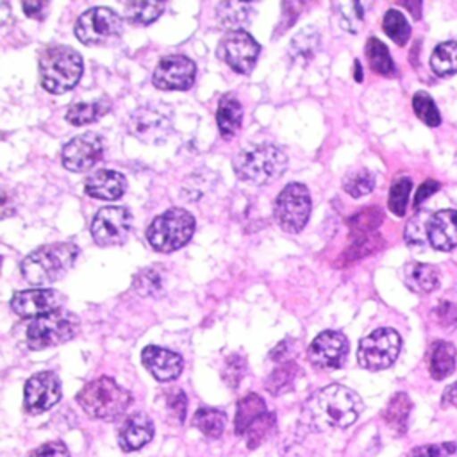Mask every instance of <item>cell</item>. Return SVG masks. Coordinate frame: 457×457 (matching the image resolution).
I'll use <instances>...</instances> for the list:
<instances>
[{
	"label": "cell",
	"mask_w": 457,
	"mask_h": 457,
	"mask_svg": "<svg viewBox=\"0 0 457 457\" xmlns=\"http://www.w3.org/2000/svg\"><path fill=\"white\" fill-rule=\"evenodd\" d=\"M364 405L361 396L341 384H330L316 391L305 403V411L312 425L320 430L350 427Z\"/></svg>",
	"instance_id": "1"
},
{
	"label": "cell",
	"mask_w": 457,
	"mask_h": 457,
	"mask_svg": "<svg viewBox=\"0 0 457 457\" xmlns=\"http://www.w3.org/2000/svg\"><path fill=\"white\" fill-rule=\"evenodd\" d=\"M79 257V246L70 241L48 243L21 261V275L32 286H46L62 278Z\"/></svg>",
	"instance_id": "2"
},
{
	"label": "cell",
	"mask_w": 457,
	"mask_h": 457,
	"mask_svg": "<svg viewBox=\"0 0 457 457\" xmlns=\"http://www.w3.org/2000/svg\"><path fill=\"white\" fill-rule=\"evenodd\" d=\"M287 166L286 152L273 143H250L234 157V171L241 180L268 184L277 180Z\"/></svg>",
	"instance_id": "3"
},
{
	"label": "cell",
	"mask_w": 457,
	"mask_h": 457,
	"mask_svg": "<svg viewBox=\"0 0 457 457\" xmlns=\"http://www.w3.org/2000/svg\"><path fill=\"white\" fill-rule=\"evenodd\" d=\"M77 402L89 418L114 421L129 409L132 395L112 378L100 377L77 393Z\"/></svg>",
	"instance_id": "4"
},
{
	"label": "cell",
	"mask_w": 457,
	"mask_h": 457,
	"mask_svg": "<svg viewBox=\"0 0 457 457\" xmlns=\"http://www.w3.org/2000/svg\"><path fill=\"white\" fill-rule=\"evenodd\" d=\"M41 86L52 95H62L82 77V57L66 45H52L39 57Z\"/></svg>",
	"instance_id": "5"
},
{
	"label": "cell",
	"mask_w": 457,
	"mask_h": 457,
	"mask_svg": "<svg viewBox=\"0 0 457 457\" xmlns=\"http://www.w3.org/2000/svg\"><path fill=\"white\" fill-rule=\"evenodd\" d=\"M195 232V218L189 211L171 207L154 218L146 228V241L157 252H175L189 243Z\"/></svg>",
	"instance_id": "6"
},
{
	"label": "cell",
	"mask_w": 457,
	"mask_h": 457,
	"mask_svg": "<svg viewBox=\"0 0 457 457\" xmlns=\"http://www.w3.org/2000/svg\"><path fill=\"white\" fill-rule=\"evenodd\" d=\"M79 332V318L64 309L32 320L25 330V341L30 350H45L62 345Z\"/></svg>",
	"instance_id": "7"
},
{
	"label": "cell",
	"mask_w": 457,
	"mask_h": 457,
	"mask_svg": "<svg viewBox=\"0 0 457 457\" xmlns=\"http://www.w3.org/2000/svg\"><path fill=\"white\" fill-rule=\"evenodd\" d=\"M402 348V339L395 328L382 327L361 339L357 348V362L361 368L378 371L389 368Z\"/></svg>",
	"instance_id": "8"
},
{
	"label": "cell",
	"mask_w": 457,
	"mask_h": 457,
	"mask_svg": "<svg viewBox=\"0 0 457 457\" xmlns=\"http://www.w3.org/2000/svg\"><path fill=\"white\" fill-rule=\"evenodd\" d=\"M275 220L282 230L289 234L300 232L311 214L309 189L300 182L287 184L275 200Z\"/></svg>",
	"instance_id": "9"
},
{
	"label": "cell",
	"mask_w": 457,
	"mask_h": 457,
	"mask_svg": "<svg viewBox=\"0 0 457 457\" xmlns=\"http://www.w3.org/2000/svg\"><path fill=\"white\" fill-rule=\"evenodd\" d=\"M121 34V18L109 7H91L75 23V36L84 45H105Z\"/></svg>",
	"instance_id": "10"
},
{
	"label": "cell",
	"mask_w": 457,
	"mask_h": 457,
	"mask_svg": "<svg viewBox=\"0 0 457 457\" xmlns=\"http://www.w3.org/2000/svg\"><path fill=\"white\" fill-rule=\"evenodd\" d=\"M132 230V214L125 207H102L91 221V236L100 246L123 245Z\"/></svg>",
	"instance_id": "11"
},
{
	"label": "cell",
	"mask_w": 457,
	"mask_h": 457,
	"mask_svg": "<svg viewBox=\"0 0 457 457\" xmlns=\"http://www.w3.org/2000/svg\"><path fill=\"white\" fill-rule=\"evenodd\" d=\"M261 46L246 30L227 32L218 46V55L237 73L248 75L257 64Z\"/></svg>",
	"instance_id": "12"
},
{
	"label": "cell",
	"mask_w": 457,
	"mask_h": 457,
	"mask_svg": "<svg viewBox=\"0 0 457 457\" xmlns=\"http://www.w3.org/2000/svg\"><path fill=\"white\" fill-rule=\"evenodd\" d=\"M104 155V139L96 132H84L71 137L61 150L62 166L80 173L91 170Z\"/></svg>",
	"instance_id": "13"
},
{
	"label": "cell",
	"mask_w": 457,
	"mask_h": 457,
	"mask_svg": "<svg viewBox=\"0 0 457 457\" xmlns=\"http://www.w3.org/2000/svg\"><path fill=\"white\" fill-rule=\"evenodd\" d=\"M171 112L159 105H143L129 118V130L145 143L157 145L171 132Z\"/></svg>",
	"instance_id": "14"
},
{
	"label": "cell",
	"mask_w": 457,
	"mask_h": 457,
	"mask_svg": "<svg viewBox=\"0 0 457 457\" xmlns=\"http://www.w3.org/2000/svg\"><path fill=\"white\" fill-rule=\"evenodd\" d=\"M196 77L195 62L186 55H164L152 75V82L157 89L184 91L189 89Z\"/></svg>",
	"instance_id": "15"
},
{
	"label": "cell",
	"mask_w": 457,
	"mask_h": 457,
	"mask_svg": "<svg viewBox=\"0 0 457 457\" xmlns=\"http://www.w3.org/2000/svg\"><path fill=\"white\" fill-rule=\"evenodd\" d=\"M61 400V380L54 371L32 375L23 387V409L29 414H41Z\"/></svg>",
	"instance_id": "16"
},
{
	"label": "cell",
	"mask_w": 457,
	"mask_h": 457,
	"mask_svg": "<svg viewBox=\"0 0 457 457\" xmlns=\"http://www.w3.org/2000/svg\"><path fill=\"white\" fill-rule=\"evenodd\" d=\"M348 355V339L343 332L323 330L309 345L307 357L314 368L336 370L341 368Z\"/></svg>",
	"instance_id": "17"
},
{
	"label": "cell",
	"mask_w": 457,
	"mask_h": 457,
	"mask_svg": "<svg viewBox=\"0 0 457 457\" xmlns=\"http://www.w3.org/2000/svg\"><path fill=\"white\" fill-rule=\"evenodd\" d=\"M11 309L20 318H39L61 309V295L54 289L36 287L16 291L11 296Z\"/></svg>",
	"instance_id": "18"
},
{
	"label": "cell",
	"mask_w": 457,
	"mask_h": 457,
	"mask_svg": "<svg viewBox=\"0 0 457 457\" xmlns=\"http://www.w3.org/2000/svg\"><path fill=\"white\" fill-rule=\"evenodd\" d=\"M141 362L150 375L161 382L175 380L184 368V361L177 352L148 345L141 352Z\"/></svg>",
	"instance_id": "19"
},
{
	"label": "cell",
	"mask_w": 457,
	"mask_h": 457,
	"mask_svg": "<svg viewBox=\"0 0 457 457\" xmlns=\"http://www.w3.org/2000/svg\"><path fill=\"white\" fill-rule=\"evenodd\" d=\"M154 437V421L146 412L136 411L129 414L120 427L118 443L123 452H136Z\"/></svg>",
	"instance_id": "20"
},
{
	"label": "cell",
	"mask_w": 457,
	"mask_h": 457,
	"mask_svg": "<svg viewBox=\"0 0 457 457\" xmlns=\"http://www.w3.org/2000/svg\"><path fill=\"white\" fill-rule=\"evenodd\" d=\"M428 243L441 252H450L457 246V211L445 209L430 216L427 225Z\"/></svg>",
	"instance_id": "21"
},
{
	"label": "cell",
	"mask_w": 457,
	"mask_h": 457,
	"mask_svg": "<svg viewBox=\"0 0 457 457\" xmlns=\"http://www.w3.org/2000/svg\"><path fill=\"white\" fill-rule=\"evenodd\" d=\"M125 189H127L125 177L114 170L93 171L84 182L86 195L98 200H118L125 193Z\"/></svg>",
	"instance_id": "22"
},
{
	"label": "cell",
	"mask_w": 457,
	"mask_h": 457,
	"mask_svg": "<svg viewBox=\"0 0 457 457\" xmlns=\"http://www.w3.org/2000/svg\"><path fill=\"white\" fill-rule=\"evenodd\" d=\"M243 121V105L234 95H223L218 111H216V123L218 130L223 139H232Z\"/></svg>",
	"instance_id": "23"
},
{
	"label": "cell",
	"mask_w": 457,
	"mask_h": 457,
	"mask_svg": "<svg viewBox=\"0 0 457 457\" xmlns=\"http://www.w3.org/2000/svg\"><path fill=\"white\" fill-rule=\"evenodd\" d=\"M403 282L414 293H430L439 287V273L432 264L409 262L403 268Z\"/></svg>",
	"instance_id": "24"
},
{
	"label": "cell",
	"mask_w": 457,
	"mask_h": 457,
	"mask_svg": "<svg viewBox=\"0 0 457 457\" xmlns=\"http://www.w3.org/2000/svg\"><path fill=\"white\" fill-rule=\"evenodd\" d=\"M455 370V346L448 341H434L428 350V371L436 380H443Z\"/></svg>",
	"instance_id": "25"
},
{
	"label": "cell",
	"mask_w": 457,
	"mask_h": 457,
	"mask_svg": "<svg viewBox=\"0 0 457 457\" xmlns=\"http://www.w3.org/2000/svg\"><path fill=\"white\" fill-rule=\"evenodd\" d=\"M268 409H266V403L264 400L255 395V393H250L246 396H243L239 402H237V409H236V418H234V428H236V434L237 436H245V432L248 430V427L257 421L262 414H266Z\"/></svg>",
	"instance_id": "26"
},
{
	"label": "cell",
	"mask_w": 457,
	"mask_h": 457,
	"mask_svg": "<svg viewBox=\"0 0 457 457\" xmlns=\"http://www.w3.org/2000/svg\"><path fill=\"white\" fill-rule=\"evenodd\" d=\"M216 16L223 29L245 30L252 18V5L246 2H220L216 5Z\"/></svg>",
	"instance_id": "27"
},
{
	"label": "cell",
	"mask_w": 457,
	"mask_h": 457,
	"mask_svg": "<svg viewBox=\"0 0 457 457\" xmlns=\"http://www.w3.org/2000/svg\"><path fill=\"white\" fill-rule=\"evenodd\" d=\"M320 34L314 27H305L303 30H300L289 43V57L291 61L298 62V64H305L309 62L316 52L320 50Z\"/></svg>",
	"instance_id": "28"
},
{
	"label": "cell",
	"mask_w": 457,
	"mask_h": 457,
	"mask_svg": "<svg viewBox=\"0 0 457 457\" xmlns=\"http://www.w3.org/2000/svg\"><path fill=\"white\" fill-rule=\"evenodd\" d=\"M411 409H412L411 398L405 393H396V395L391 396L389 403L386 405V409L382 412V418L391 427V430L395 434L402 436L407 430V421H409Z\"/></svg>",
	"instance_id": "29"
},
{
	"label": "cell",
	"mask_w": 457,
	"mask_h": 457,
	"mask_svg": "<svg viewBox=\"0 0 457 457\" xmlns=\"http://www.w3.org/2000/svg\"><path fill=\"white\" fill-rule=\"evenodd\" d=\"M111 111V102L107 98H96L93 102H77L68 107L66 120L71 125H87L102 118Z\"/></svg>",
	"instance_id": "30"
},
{
	"label": "cell",
	"mask_w": 457,
	"mask_h": 457,
	"mask_svg": "<svg viewBox=\"0 0 457 457\" xmlns=\"http://www.w3.org/2000/svg\"><path fill=\"white\" fill-rule=\"evenodd\" d=\"M366 57L370 62V68L384 77H393L396 73V66L391 59V54L387 46L378 37H368L366 41Z\"/></svg>",
	"instance_id": "31"
},
{
	"label": "cell",
	"mask_w": 457,
	"mask_h": 457,
	"mask_svg": "<svg viewBox=\"0 0 457 457\" xmlns=\"http://www.w3.org/2000/svg\"><path fill=\"white\" fill-rule=\"evenodd\" d=\"M430 66L437 77H450L457 73V41L439 43L430 57Z\"/></svg>",
	"instance_id": "32"
},
{
	"label": "cell",
	"mask_w": 457,
	"mask_h": 457,
	"mask_svg": "<svg viewBox=\"0 0 457 457\" xmlns=\"http://www.w3.org/2000/svg\"><path fill=\"white\" fill-rule=\"evenodd\" d=\"M382 220H384V214H382V211L378 207H366V209L355 212L348 220L352 239L375 234V228H378Z\"/></svg>",
	"instance_id": "33"
},
{
	"label": "cell",
	"mask_w": 457,
	"mask_h": 457,
	"mask_svg": "<svg viewBox=\"0 0 457 457\" xmlns=\"http://www.w3.org/2000/svg\"><path fill=\"white\" fill-rule=\"evenodd\" d=\"M225 421V412L214 407H202L193 416V425L207 437H220L223 434Z\"/></svg>",
	"instance_id": "34"
},
{
	"label": "cell",
	"mask_w": 457,
	"mask_h": 457,
	"mask_svg": "<svg viewBox=\"0 0 457 457\" xmlns=\"http://www.w3.org/2000/svg\"><path fill=\"white\" fill-rule=\"evenodd\" d=\"M382 29L398 46H403L411 36V25H409L407 18L396 9H389L384 14Z\"/></svg>",
	"instance_id": "35"
},
{
	"label": "cell",
	"mask_w": 457,
	"mask_h": 457,
	"mask_svg": "<svg viewBox=\"0 0 457 457\" xmlns=\"http://www.w3.org/2000/svg\"><path fill=\"white\" fill-rule=\"evenodd\" d=\"M162 9V2H129L125 4V16L132 23L148 25L161 16Z\"/></svg>",
	"instance_id": "36"
},
{
	"label": "cell",
	"mask_w": 457,
	"mask_h": 457,
	"mask_svg": "<svg viewBox=\"0 0 457 457\" xmlns=\"http://www.w3.org/2000/svg\"><path fill=\"white\" fill-rule=\"evenodd\" d=\"M162 286H164V273L161 271V266L145 268L134 277V289L141 296H154L162 289Z\"/></svg>",
	"instance_id": "37"
},
{
	"label": "cell",
	"mask_w": 457,
	"mask_h": 457,
	"mask_svg": "<svg viewBox=\"0 0 457 457\" xmlns=\"http://www.w3.org/2000/svg\"><path fill=\"white\" fill-rule=\"evenodd\" d=\"M296 375H298L296 364L286 362V364L278 366L275 371H271V375L266 378V389L271 395H280L284 391H289Z\"/></svg>",
	"instance_id": "38"
},
{
	"label": "cell",
	"mask_w": 457,
	"mask_h": 457,
	"mask_svg": "<svg viewBox=\"0 0 457 457\" xmlns=\"http://www.w3.org/2000/svg\"><path fill=\"white\" fill-rule=\"evenodd\" d=\"M375 187V177L371 171L368 170H357V171H350L345 180H343V189L353 196H364L368 193H371Z\"/></svg>",
	"instance_id": "39"
},
{
	"label": "cell",
	"mask_w": 457,
	"mask_h": 457,
	"mask_svg": "<svg viewBox=\"0 0 457 457\" xmlns=\"http://www.w3.org/2000/svg\"><path fill=\"white\" fill-rule=\"evenodd\" d=\"M411 187L412 182L409 177H398L389 189V200H387V207L395 216H403L405 209H407V202H409V195H411Z\"/></svg>",
	"instance_id": "40"
},
{
	"label": "cell",
	"mask_w": 457,
	"mask_h": 457,
	"mask_svg": "<svg viewBox=\"0 0 457 457\" xmlns=\"http://www.w3.org/2000/svg\"><path fill=\"white\" fill-rule=\"evenodd\" d=\"M412 109L416 116L427 123L428 127H437L441 123V114L439 109L436 107L432 96L427 91H418L412 96Z\"/></svg>",
	"instance_id": "41"
},
{
	"label": "cell",
	"mask_w": 457,
	"mask_h": 457,
	"mask_svg": "<svg viewBox=\"0 0 457 457\" xmlns=\"http://www.w3.org/2000/svg\"><path fill=\"white\" fill-rule=\"evenodd\" d=\"M334 7L345 30L359 32L364 20V5L361 2H337Z\"/></svg>",
	"instance_id": "42"
},
{
	"label": "cell",
	"mask_w": 457,
	"mask_h": 457,
	"mask_svg": "<svg viewBox=\"0 0 457 457\" xmlns=\"http://www.w3.org/2000/svg\"><path fill=\"white\" fill-rule=\"evenodd\" d=\"M275 428V414L273 412H266L262 414L257 421H253L248 430L245 432V439H246V445L248 448H255L259 446L264 439H268L271 436Z\"/></svg>",
	"instance_id": "43"
},
{
	"label": "cell",
	"mask_w": 457,
	"mask_h": 457,
	"mask_svg": "<svg viewBox=\"0 0 457 457\" xmlns=\"http://www.w3.org/2000/svg\"><path fill=\"white\" fill-rule=\"evenodd\" d=\"M382 246V237L378 234H371V236H364V237H355L350 245V248L346 250V257L350 259H361L368 253L377 252Z\"/></svg>",
	"instance_id": "44"
},
{
	"label": "cell",
	"mask_w": 457,
	"mask_h": 457,
	"mask_svg": "<svg viewBox=\"0 0 457 457\" xmlns=\"http://www.w3.org/2000/svg\"><path fill=\"white\" fill-rule=\"evenodd\" d=\"M455 448L457 446L453 441H443V443L416 446L405 457H446V455H452Z\"/></svg>",
	"instance_id": "45"
},
{
	"label": "cell",
	"mask_w": 457,
	"mask_h": 457,
	"mask_svg": "<svg viewBox=\"0 0 457 457\" xmlns=\"http://www.w3.org/2000/svg\"><path fill=\"white\" fill-rule=\"evenodd\" d=\"M430 216L428 214H416L405 227V239L411 245H423L427 239V225Z\"/></svg>",
	"instance_id": "46"
},
{
	"label": "cell",
	"mask_w": 457,
	"mask_h": 457,
	"mask_svg": "<svg viewBox=\"0 0 457 457\" xmlns=\"http://www.w3.org/2000/svg\"><path fill=\"white\" fill-rule=\"evenodd\" d=\"M245 375V357L241 355H230L225 362V370H223V377L227 380V384L230 387H237L239 380Z\"/></svg>",
	"instance_id": "47"
},
{
	"label": "cell",
	"mask_w": 457,
	"mask_h": 457,
	"mask_svg": "<svg viewBox=\"0 0 457 457\" xmlns=\"http://www.w3.org/2000/svg\"><path fill=\"white\" fill-rule=\"evenodd\" d=\"M166 407L168 411L177 418L179 423L184 421L186 411H187V396L182 389H173L166 395Z\"/></svg>",
	"instance_id": "48"
},
{
	"label": "cell",
	"mask_w": 457,
	"mask_h": 457,
	"mask_svg": "<svg viewBox=\"0 0 457 457\" xmlns=\"http://www.w3.org/2000/svg\"><path fill=\"white\" fill-rule=\"evenodd\" d=\"M27 457H70V450L62 441H48L29 452Z\"/></svg>",
	"instance_id": "49"
},
{
	"label": "cell",
	"mask_w": 457,
	"mask_h": 457,
	"mask_svg": "<svg viewBox=\"0 0 457 457\" xmlns=\"http://www.w3.org/2000/svg\"><path fill=\"white\" fill-rule=\"evenodd\" d=\"M436 316L437 321L445 327V328H457V305L448 302V300H441L439 305L436 307Z\"/></svg>",
	"instance_id": "50"
},
{
	"label": "cell",
	"mask_w": 457,
	"mask_h": 457,
	"mask_svg": "<svg viewBox=\"0 0 457 457\" xmlns=\"http://www.w3.org/2000/svg\"><path fill=\"white\" fill-rule=\"evenodd\" d=\"M439 189V182H436V180H425L420 187H418V191H416V196H414V207L418 209L432 193H436Z\"/></svg>",
	"instance_id": "51"
},
{
	"label": "cell",
	"mask_w": 457,
	"mask_h": 457,
	"mask_svg": "<svg viewBox=\"0 0 457 457\" xmlns=\"http://www.w3.org/2000/svg\"><path fill=\"white\" fill-rule=\"evenodd\" d=\"M23 12L29 18H36V20H43L45 18V9H46V2H39V0H29L21 4Z\"/></svg>",
	"instance_id": "52"
},
{
	"label": "cell",
	"mask_w": 457,
	"mask_h": 457,
	"mask_svg": "<svg viewBox=\"0 0 457 457\" xmlns=\"http://www.w3.org/2000/svg\"><path fill=\"white\" fill-rule=\"evenodd\" d=\"M443 405H455L457 407V380L445 389Z\"/></svg>",
	"instance_id": "53"
},
{
	"label": "cell",
	"mask_w": 457,
	"mask_h": 457,
	"mask_svg": "<svg viewBox=\"0 0 457 457\" xmlns=\"http://www.w3.org/2000/svg\"><path fill=\"white\" fill-rule=\"evenodd\" d=\"M402 5H405L411 12H412V16L418 20L420 18V14H421V2H403Z\"/></svg>",
	"instance_id": "54"
},
{
	"label": "cell",
	"mask_w": 457,
	"mask_h": 457,
	"mask_svg": "<svg viewBox=\"0 0 457 457\" xmlns=\"http://www.w3.org/2000/svg\"><path fill=\"white\" fill-rule=\"evenodd\" d=\"M353 79H355V80H359V82L362 80V73H361V62H359V61H355V62H353Z\"/></svg>",
	"instance_id": "55"
}]
</instances>
